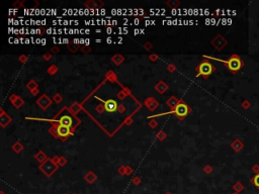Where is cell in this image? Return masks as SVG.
Returning <instances> with one entry per match:
<instances>
[{
    "instance_id": "obj_1",
    "label": "cell",
    "mask_w": 259,
    "mask_h": 194,
    "mask_svg": "<svg viewBox=\"0 0 259 194\" xmlns=\"http://www.w3.org/2000/svg\"><path fill=\"white\" fill-rule=\"evenodd\" d=\"M220 61L225 64L226 68H227L233 75L237 74V73L243 68L244 65H245L243 61L241 60V58L239 57V55H237V54L232 55L227 61H223V60H220Z\"/></svg>"
},
{
    "instance_id": "obj_2",
    "label": "cell",
    "mask_w": 259,
    "mask_h": 194,
    "mask_svg": "<svg viewBox=\"0 0 259 194\" xmlns=\"http://www.w3.org/2000/svg\"><path fill=\"white\" fill-rule=\"evenodd\" d=\"M216 68L212 63L209 61H203L200 65L197 67V76H203L204 79L209 78V76L212 75V73L215 71Z\"/></svg>"
},
{
    "instance_id": "obj_3",
    "label": "cell",
    "mask_w": 259,
    "mask_h": 194,
    "mask_svg": "<svg viewBox=\"0 0 259 194\" xmlns=\"http://www.w3.org/2000/svg\"><path fill=\"white\" fill-rule=\"evenodd\" d=\"M189 112H190V108H189L188 105L183 101H179V103L177 104V106L173 110V113L175 114L179 119H183Z\"/></svg>"
},
{
    "instance_id": "obj_4",
    "label": "cell",
    "mask_w": 259,
    "mask_h": 194,
    "mask_svg": "<svg viewBox=\"0 0 259 194\" xmlns=\"http://www.w3.org/2000/svg\"><path fill=\"white\" fill-rule=\"evenodd\" d=\"M41 170L47 176H51L57 170V165L52 160H47L46 162L41 166Z\"/></svg>"
},
{
    "instance_id": "obj_5",
    "label": "cell",
    "mask_w": 259,
    "mask_h": 194,
    "mask_svg": "<svg viewBox=\"0 0 259 194\" xmlns=\"http://www.w3.org/2000/svg\"><path fill=\"white\" fill-rule=\"evenodd\" d=\"M227 44H228L227 39H226L224 36H222L221 35H217L212 42V45L217 48V51H221L223 48H225L226 45H227Z\"/></svg>"
},
{
    "instance_id": "obj_6",
    "label": "cell",
    "mask_w": 259,
    "mask_h": 194,
    "mask_svg": "<svg viewBox=\"0 0 259 194\" xmlns=\"http://www.w3.org/2000/svg\"><path fill=\"white\" fill-rule=\"evenodd\" d=\"M56 130H57V135H58L59 138L63 139H66L69 135L73 133V132H72L71 130H70V127L61 125V124H59V125L57 126Z\"/></svg>"
},
{
    "instance_id": "obj_7",
    "label": "cell",
    "mask_w": 259,
    "mask_h": 194,
    "mask_svg": "<svg viewBox=\"0 0 259 194\" xmlns=\"http://www.w3.org/2000/svg\"><path fill=\"white\" fill-rule=\"evenodd\" d=\"M103 107L105 110L108 112H114V111H116V109H117V103L116 100L109 99V100H107V101H105Z\"/></svg>"
},
{
    "instance_id": "obj_8",
    "label": "cell",
    "mask_w": 259,
    "mask_h": 194,
    "mask_svg": "<svg viewBox=\"0 0 259 194\" xmlns=\"http://www.w3.org/2000/svg\"><path fill=\"white\" fill-rule=\"evenodd\" d=\"M37 103L39 104L40 107H42L43 109H46V108H48L51 105L52 101H51V100L49 99V97H47V95H43L40 99H38Z\"/></svg>"
},
{
    "instance_id": "obj_9",
    "label": "cell",
    "mask_w": 259,
    "mask_h": 194,
    "mask_svg": "<svg viewBox=\"0 0 259 194\" xmlns=\"http://www.w3.org/2000/svg\"><path fill=\"white\" fill-rule=\"evenodd\" d=\"M59 123L61 124V125L71 127L73 125V119H72V117L70 115H63V116H61V118L59 119Z\"/></svg>"
},
{
    "instance_id": "obj_10",
    "label": "cell",
    "mask_w": 259,
    "mask_h": 194,
    "mask_svg": "<svg viewBox=\"0 0 259 194\" xmlns=\"http://www.w3.org/2000/svg\"><path fill=\"white\" fill-rule=\"evenodd\" d=\"M231 148L233 149L235 152H237V153H238V152H240V151L243 150V148H244V142L241 141V139H234L233 142L231 144Z\"/></svg>"
},
{
    "instance_id": "obj_11",
    "label": "cell",
    "mask_w": 259,
    "mask_h": 194,
    "mask_svg": "<svg viewBox=\"0 0 259 194\" xmlns=\"http://www.w3.org/2000/svg\"><path fill=\"white\" fill-rule=\"evenodd\" d=\"M145 104L147 105V107H148L150 110H154V109L157 108L158 102L156 101L155 99H153V98H148L145 101Z\"/></svg>"
},
{
    "instance_id": "obj_12",
    "label": "cell",
    "mask_w": 259,
    "mask_h": 194,
    "mask_svg": "<svg viewBox=\"0 0 259 194\" xmlns=\"http://www.w3.org/2000/svg\"><path fill=\"white\" fill-rule=\"evenodd\" d=\"M166 103H167V105L169 106L170 108H173V109H174V108H175L176 106H177V104L179 103V101L177 100V98H176L175 96H172V97H170V99L167 100Z\"/></svg>"
},
{
    "instance_id": "obj_13",
    "label": "cell",
    "mask_w": 259,
    "mask_h": 194,
    "mask_svg": "<svg viewBox=\"0 0 259 194\" xmlns=\"http://www.w3.org/2000/svg\"><path fill=\"white\" fill-rule=\"evenodd\" d=\"M156 89H157L159 93H164L165 91L167 90V85L165 84L164 82L160 81L157 85H156Z\"/></svg>"
},
{
    "instance_id": "obj_14",
    "label": "cell",
    "mask_w": 259,
    "mask_h": 194,
    "mask_svg": "<svg viewBox=\"0 0 259 194\" xmlns=\"http://www.w3.org/2000/svg\"><path fill=\"white\" fill-rule=\"evenodd\" d=\"M250 182H251V184L253 186H255L256 189L259 190V174H256L253 176V177L250 179Z\"/></svg>"
},
{
    "instance_id": "obj_15",
    "label": "cell",
    "mask_w": 259,
    "mask_h": 194,
    "mask_svg": "<svg viewBox=\"0 0 259 194\" xmlns=\"http://www.w3.org/2000/svg\"><path fill=\"white\" fill-rule=\"evenodd\" d=\"M11 121V118L9 116H7L4 112H2V115H1V125L2 126H5L7 123H9Z\"/></svg>"
},
{
    "instance_id": "obj_16",
    "label": "cell",
    "mask_w": 259,
    "mask_h": 194,
    "mask_svg": "<svg viewBox=\"0 0 259 194\" xmlns=\"http://www.w3.org/2000/svg\"><path fill=\"white\" fill-rule=\"evenodd\" d=\"M85 180L88 182V183L91 184V183H93V182L96 180V176L93 174L92 172H89V173H87L86 176H85Z\"/></svg>"
},
{
    "instance_id": "obj_17",
    "label": "cell",
    "mask_w": 259,
    "mask_h": 194,
    "mask_svg": "<svg viewBox=\"0 0 259 194\" xmlns=\"http://www.w3.org/2000/svg\"><path fill=\"white\" fill-rule=\"evenodd\" d=\"M233 188H234L235 192L240 193V192H242V191L244 190V185L241 183V182H236V183L234 184Z\"/></svg>"
},
{
    "instance_id": "obj_18",
    "label": "cell",
    "mask_w": 259,
    "mask_h": 194,
    "mask_svg": "<svg viewBox=\"0 0 259 194\" xmlns=\"http://www.w3.org/2000/svg\"><path fill=\"white\" fill-rule=\"evenodd\" d=\"M111 61H113L114 64H116V65H119V64L123 61V57L120 56V55H116L114 57L111 58Z\"/></svg>"
},
{
    "instance_id": "obj_19",
    "label": "cell",
    "mask_w": 259,
    "mask_h": 194,
    "mask_svg": "<svg viewBox=\"0 0 259 194\" xmlns=\"http://www.w3.org/2000/svg\"><path fill=\"white\" fill-rule=\"evenodd\" d=\"M22 148H23V147L22 146V144H20V142H15V144L12 146L13 151L16 152V153H19V152L22 150Z\"/></svg>"
},
{
    "instance_id": "obj_20",
    "label": "cell",
    "mask_w": 259,
    "mask_h": 194,
    "mask_svg": "<svg viewBox=\"0 0 259 194\" xmlns=\"http://www.w3.org/2000/svg\"><path fill=\"white\" fill-rule=\"evenodd\" d=\"M35 159L38 161H40V162H43V161L46 159V155H45L43 152H39L37 154V156H35Z\"/></svg>"
},
{
    "instance_id": "obj_21",
    "label": "cell",
    "mask_w": 259,
    "mask_h": 194,
    "mask_svg": "<svg viewBox=\"0 0 259 194\" xmlns=\"http://www.w3.org/2000/svg\"><path fill=\"white\" fill-rule=\"evenodd\" d=\"M12 103H13V104H14V106H15L16 108H19V107H22V105L23 104V101H22V99L19 98L18 96H17L16 100H15V101H13Z\"/></svg>"
},
{
    "instance_id": "obj_22",
    "label": "cell",
    "mask_w": 259,
    "mask_h": 194,
    "mask_svg": "<svg viewBox=\"0 0 259 194\" xmlns=\"http://www.w3.org/2000/svg\"><path fill=\"white\" fill-rule=\"evenodd\" d=\"M57 72H58V68H57L55 65H52L49 69H48V73H49L50 75H54Z\"/></svg>"
},
{
    "instance_id": "obj_23",
    "label": "cell",
    "mask_w": 259,
    "mask_h": 194,
    "mask_svg": "<svg viewBox=\"0 0 259 194\" xmlns=\"http://www.w3.org/2000/svg\"><path fill=\"white\" fill-rule=\"evenodd\" d=\"M241 106H242L243 109H249L250 107H251V103H250V101H248V100H244V101L242 102V104H241Z\"/></svg>"
},
{
    "instance_id": "obj_24",
    "label": "cell",
    "mask_w": 259,
    "mask_h": 194,
    "mask_svg": "<svg viewBox=\"0 0 259 194\" xmlns=\"http://www.w3.org/2000/svg\"><path fill=\"white\" fill-rule=\"evenodd\" d=\"M37 83H35V81H31L29 82V83L28 84V88H29V89H31V91L32 90H35V89H37Z\"/></svg>"
},
{
    "instance_id": "obj_25",
    "label": "cell",
    "mask_w": 259,
    "mask_h": 194,
    "mask_svg": "<svg viewBox=\"0 0 259 194\" xmlns=\"http://www.w3.org/2000/svg\"><path fill=\"white\" fill-rule=\"evenodd\" d=\"M157 138L160 139V141H163V139H165V138H166V135H165V132H159L157 135Z\"/></svg>"
},
{
    "instance_id": "obj_26",
    "label": "cell",
    "mask_w": 259,
    "mask_h": 194,
    "mask_svg": "<svg viewBox=\"0 0 259 194\" xmlns=\"http://www.w3.org/2000/svg\"><path fill=\"white\" fill-rule=\"evenodd\" d=\"M62 96L60 95V94H56L55 96H54V101L55 102H57V103H59V102H61L62 101Z\"/></svg>"
},
{
    "instance_id": "obj_27",
    "label": "cell",
    "mask_w": 259,
    "mask_h": 194,
    "mask_svg": "<svg viewBox=\"0 0 259 194\" xmlns=\"http://www.w3.org/2000/svg\"><path fill=\"white\" fill-rule=\"evenodd\" d=\"M59 165H61V166H64L66 163H67V160L65 159L64 157H61V158H59Z\"/></svg>"
},
{
    "instance_id": "obj_28",
    "label": "cell",
    "mask_w": 259,
    "mask_h": 194,
    "mask_svg": "<svg viewBox=\"0 0 259 194\" xmlns=\"http://www.w3.org/2000/svg\"><path fill=\"white\" fill-rule=\"evenodd\" d=\"M204 172L207 173V174H210V173H212L213 172V168L212 167H210V165H207L206 167H204Z\"/></svg>"
},
{
    "instance_id": "obj_29",
    "label": "cell",
    "mask_w": 259,
    "mask_h": 194,
    "mask_svg": "<svg viewBox=\"0 0 259 194\" xmlns=\"http://www.w3.org/2000/svg\"><path fill=\"white\" fill-rule=\"evenodd\" d=\"M252 171L255 173V175L259 174V165H258V164H256V165H254L252 167Z\"/></svg>"
},
{
    "instance_id": "obj_30",
    "label": "cell",
    "mask_w": 259,
    "mask_h": 194,
    "mask_svg": "<svg viewBox=\"0 0 259 194\" xmlns=\"http://www.w3.org/2000/svg\"><path fill=\"white\" fill-rule=\"evenodd\" d=\"M71 109L72 110H74V112H78L80 110V106L77 104V103H75L74 105H72V107H71Z\"/></svg>"
},
{
    "instance_id": "obj_31",
    "label": "cell",
    "mask_w": 259,
    "mask_h": 194,
    "mask_svg": "<svg viewBox=\"0 0 259 194\" xmlns=\"http://www.w3.org/2000/svg\"><path fill=\"white\" fill-rule=\"evenodd\" d=\"M167 69H168V71H170V72H173L174 70H175V67H174V65H173V64H170V65L168 66V68H167Z\"/></svg>"
},
{
    "instance_id": "obj_32",
    "label": "cell",
    "mask_w": 259,
    "mask_h": 194,
    "mask_svg": "<svg viewBox=\"0 0 259 194\" xmlns=\"http://www.w3.org/2000/svg\"><path fill=\"white\" fill-rule=\"evenodd\" d=\"M167 4H168V5L177 6V5H179V2H177V1H170V2H167Z\"/></svg>"
},
{
    "instance_id": "obj_33",
    "label": "cell",
    "mask_w": 259,
    "mask_h": 194,
    "mask_svg": "<svg viewBox=\"0 0 259 194\" xmlns=\"http://www.w3.org/2000/svg\"><path fill=\"white\" fill-rule=\"evenodd\" d=\"M157 124H158L157 121H156V120H152L151 122H150V126H151V127H155V126H157Z\"/></svg>"
},
{
    "instance_id": "obj_34",
    "label": "cell",
    "mask_w": 259,
    "mask_h": 194,
    "mask_svg": "<svg viewBox=\"0 0 259 194\" xmlns=\"http://www.w3.org/2000/svg\"><path fill=\"white\" fill-rule=\"evenodd\" d=\"M126 175H130L132 172H133V171H132V168H131V167H126Z\"/></svg>"
},
{
    "instance_id": "obj_35",
    "label": "cell",
    "mask_w": 259,
    "mask_h": 194,
    "mask_svg": "<svg viewBox=\"0 0 259 194\" xmlns=\"http://www.w3.org/2000/svg\"><path fill=\"white\" fill-rule=\"evenodd\" d=\"M44 59L45 60H51V59H52V56H51L50 54H45L44 55Z\"/></svg>"
},
{
    "instance_id": "obj_36",
    "label": "cell",
    "mask_w": 259,
    "mask_h": 194,
    "mask_svg": "<svg viewBox=\"0 0 259 194\" xmlns=\"http://www.w3.org/2000/svg\"><path fill=\"white\" fill-rule=\"evenodd\" d=\"M125 169H126V167H119V172L120 173V174H126V172H125Z\"/></svg>"
},
{
    "instance_id": "obj_37",
    "label": "cell",
    "mask_w": 259,
    "mask_h": 194,
    "mask_svg": "<svg viewBox=\"0 0 259 194\" xmlns=\"http://www.w3.org/2000/svg\"><path fill=\"white\" fill-rule=\"evenodd\" d=\"M145 48H147V50H151L152 48V45L150 44V42H147V44H145V45H144Z\"/></svg>"
},
{
    "instance_id": "obj_38",
    "label": "cell",
    "mask_w": 259,
    "mask_h": 194,
    "mask_svg": "<svg viewBox=\"0 0 259 194\" xmlns=\"http://www.w3.org/2000/svg\"><path fill=\"white\" fill-rule=\"evenodd\" d=\"M134 183L136 184V185H138L140 183V179H139V177H135V179H134Z\"/></svg>"
},
{
    "instance_id": "obj_39",
    "label": "cell",
    "mask_w": 259,
    "mask_h": 194,
    "mask_svg": "<svg viewBox=\"0 0 259 194\" xmlns=\"http://www.w3.org/2000/svg\"><path fill=\"white\" fill-rule=\"evenodd\" d=\"M26 60H28L26 56H20V61H22V62H25Z\"/></svg>"
},
{
    "instance_id": "obj_40",
    "label": "cell",
    "mask_w": 259,
    "mask_h": 194,
    "mask_svg": "<svg viewBox=\"0 0 259 194\" xmlns=\"http://www.w3.org/2000/svg\"><path fill=\"white\" fill-rule=\"evenodd\" d=\"M151 60H154V61H156L157 60V56H156V55H151Z\"/></svg>"
},
{
    "instance_id": "obj_41",
    "label": "cell",
    "mask_w": 259,
    "mask_h": 194,
    "mask_svg": "<svg viewBox=\"0 0 259 194\" xmlns=\"http://www.w3.org/2000/svg\"><path fill=\"white\" fill-rule=\"evenodd\" d=\"M31 92H32V94H34V95H37L38 92H39V90H38V89H35V90H32Z\"/></svg>"
},
{
    "instance_id": "obj_42",
    "label": "cell",
    "mask_w": 259,
    "mask_h": 194,
    "mask_svg": "<svg viewBox=\"0 0 259 194\" xmlns=\"http://www.w3.org/2000/svg\"><path fill=\"white\" fill-rule=\"evenodd\" d=\"M53 51L54 52H59V48H53Z\"/></svg>"
},
{
    "instance_id": "obj_43",
    "label": "cell",
    "mask_w": 259,
    "mask_h": 194,
    "mask_svg": "<svg viewBox=\"0 0 259 194\" xmlns=\"http://www.w3.org/2000/svg\"><path fill=\"white\" fill-rule=\"evenodd\" d=\"M233 194H240V193H237V192H235V193H233Z\"/></svg>"
},
{
    "instance_id": "obj_44",
    "label": "cell",
    "mask_w": 259,
    "mask_h": 194,
    "mask_svg": "<svg viewBox=\"0 0 259 194\" xmlns=\"http://www.w3.org/2000/svg\"><path fill=\"white\" fill-rule=\"evenodd\" d=\"M167 194H170V193H167Z\"/></svg>"
}]
</instances>
